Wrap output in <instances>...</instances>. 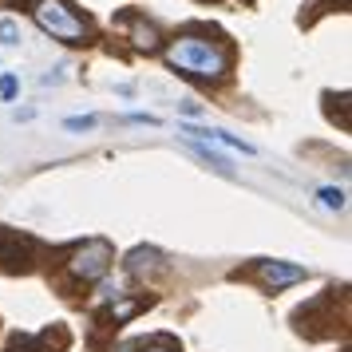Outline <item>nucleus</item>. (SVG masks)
I'll return each mask as SVG.
<instances>
[{
    "label": "nucleus",
    "mask_w": 352,
    "mask_h": 352,
    "mask_svg": "<svg viewBox=\"0 0 352 352\" xmlns=\"http://www.w3.org/2000/svg\"><path fill=\"white\" fill-rule=\"evenodd\" d=\"M0 44H20L16 20H0Z\"/></svg>",
    "instance_id": "obj_11"
},
{
    "label": "nucleus",
    "mask_w": 352,
    "mask_h": 352,
    "mask_svg": "<svg viewBox=\"0 0 352 352\" xmlns=\"http://www.w3.org/2000/svg\"><path fill=\"white\" fill-rule=\"evenodd\" d=\"M67 131H91L96 127V115H72V119H64Z\"/></svg>",
    "instance_id": "obj_12"
},
{
    "label": "nucleus",
    "mask_w": 352,
    "mask_h": 352,
    "mask_svg": "<svg viewBox=\"0 0 352 352\" xmlns=\"http://www.w3.org/2000/svg\"><path fill=\"white\" fill-rule=\"evenodd\" d=\"M166 64L178 67L182 76H194V80H222L230 72V48L202 40V36H178L166 48Z\"/></svg>",
    "instance_id": "obj_1"
},
{
    "label": "nucleus",
    "mask_w": 352,
    "mask_h": 352,
    "mask_svg": "<svg viewBox=\"0 0 352 352\" xmlns=\"http://www.w3.org/2000/svg\"><path fill=\"white\" fill-rule=\"evenodd\" d=\"M143 352H178V349H166V344H146Z\"/></svg>",
    "instance_id": "obj_16"
},
{
    "label": "nucleus",
    "mask_w": 352,
    "mask_h": 352,
    "mask_svg": "<svg viewBox=\"0 0 352 352\" xmlns=\"http://www.w3.org/2000/svg\"><path fill=\"white\" fill-rule=\"evenodd\" d=\"M127 270L143 277V273H162L166 265H162V254H159V250L139 245V250H131V254H127Z\"/></svg>",
    "instance_id": "obj_8"
},
{
    "label": "nucleus",
    "mask_w": 352,
    "mask_h": 352,
    "mask_svg": "<svg viewBox=\"0 0 352 352\" xmlns=\"http://www.w3.org/2000/svg\"><path fill=\"white\" fill-rule=\"evenodd\" d=\"M317 198H320V206H329V210H340V206H344V190H336V186H320Z\"/></svg>",
    "instance_id": "obj_10"
},
{
    "label": "nucleus",
    "mask_w": 352,
    "mask_h": 352,
    "mask_svg": "<svg viewBox=\"0 0 352 352\" xmlns=\"http://www.w3.org/2000/svg\"><path fill=\"white\" fill-rule=\"evenodd\" d=\"M32 16H36V24H40L52 40H60V44L80 48V44H91V40H96L91 20H83L67 0H36Z\"/></svg>",
    "instance_id": "obj_2"
},
{
    "label": "nucleus",
    "mask_w": 352,
    "mask_h": 352,
    "mask_svg": "<svg viewBox=\"0 0 352 352\" xmlns=\"http://www.w3.org/2000/svg\"><path fill=\"white\" fill-rule=\"evenodd\" d=\"M36 257V241L16 234V230H4L0 226V270L4 273H28Z\"/></svg>",
    "instance_id": "obj_4"
},
{
    "label": "nucleus",
    "mask_w": 352,
    "mask_h": 352,
    "mask_svg": "<svg viewBox=\"0 0 352 352\" xmlns=\"http://www.w3.org/2000/svg\"><path fill=\"white\" fill-rule=\"evenodd\" d=\"M186 143H190V151L198 155V159L210 162V166H214L222 178H234V166H230V159H226V155H218V151H214L210 143H202V139H186Z\"/></svg>",
    "instance_id": "obj_9"
},
{
    "label": "nucleus",
    "mask_w": 352,
    "mask_h": 352,
    "mask_svg": "<svg viewBox=\"0 0 352 352\" xmlns=\"http://www.w3.org/2000/svg\"><path fill=\"white\" fill-rule=\"evenodd\" d=\"M127 119H131V123H146V127H159V119H155V115H143V111H131Z\"/></svg>",
    "instance_id": "obj_14"
},
{
    "label": "nucleus",
    "mask_w": 352,
    "mask_h": 352,
    "mask_svg": "<svg viewBox=\"0 0 352 352\" xmlns=\"http://www.w3.org/2000/svg\"><path fill=\"white\" fill-rule=\"evenodd\" d=\"M257 273H261V281L270 289H285V285H297L305 281L309 273L301 265H293V261H257Z\"/></svg>",
    "instance_id": "obj_5"
},
{
    "label": "nucleus",
    "mask_w": 352,
    "mask_h": 352,
    "mask_svg": "<svg viewBox=\"0 0 352 352\" xmlns=\"http://www.w3.org/2000/svg\"><path fill=\"white\" fill-rule=\"evenodd\" d=\"M111 261H115L111 241H107V238H87L76 254L67 257V273H72L80 285H96V281L107 277Z\"/></svg>",
    "instance_id": "obj_3"
},
{
    "label": "nucleus",
    "mask_w": 352,
    "mask_h": 352,
    "mask_svg": "<svg viewBox=\"0 0 352 352\" xmlns=\"http://www.w3.org/2000/svg\"><path fill=\"white\" fill-rule=\"evenodd\" d=\"M16 87H20L16 76H0V99H4V103H8V99L16 96Z\"/></svg>",
    "instance_id": "obj_13"
},
{
    "label": "nucleus",
    "mask_w": 352,
    "mask_h": 352,
    "mask_svg": "<svg viewBox=\"0 0 352 352\" xmlns=\"http://www.w3.org/2000/svg\"><path fill=\"white\" fill-rule=\"evenodd\" d=\"M119 28L131 32V44H135V48H146V52L159 48V28L146 16H139V12H123V16H119Z\"/></svg>",
    "instance_id": "obj_6"
},
{
    "label": "nucleus",
    "mask_w": 352,
    "mask_h": 352,
    "mask_svg": "<svg viewBox=\"0 0 352 352\" xmlns=\"http://www.w3.org/2000/svg\"><path fill=\"white\" fill-rule=\"evenodd\" d=\"M182 135H186V139H202V143H222V146H230V151H241V155H257L254 143H245V139L230 135V131H210V127H190V123H186Z\"/></svg>",
    "instance_id": "obj_7"
},
{
    "label": "nucleus",
    "mask_w": 352,
    "mask_h": 352,
    "mask_svg": "<svg viewBox=\"0 0 352 352\" xmlns=\"http://www.w3.org/2000/svg\"><path fill=\"white\" fill-rule=\"evenodd\" d=\"M182 115H202V103H190V99H186V103H182Z\"/></svg>",
    "instance_id": "obj_15"
}]
</instances>
